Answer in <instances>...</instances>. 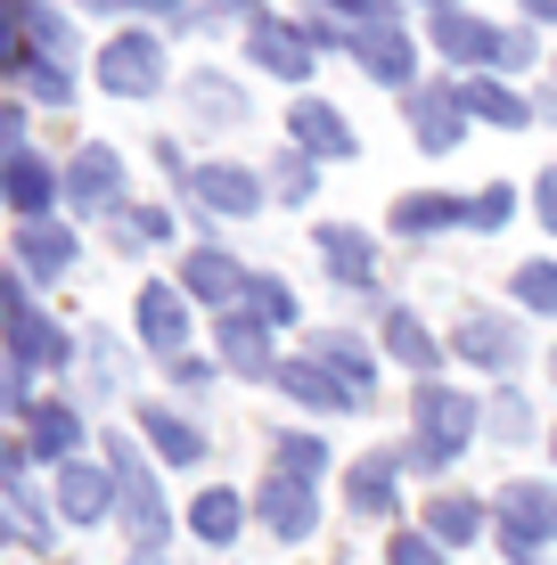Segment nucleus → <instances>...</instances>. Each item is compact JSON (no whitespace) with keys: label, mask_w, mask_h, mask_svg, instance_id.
Instances as JSON below:
<instances>
[{"label":"nucleus","mask_w":557,"mask_h":565,"mask_svg":"<svg viewBox=\"0 0 557 565\" xmlns=\"http://www.w3.org/2000/svg\"><path fill=\"white\" fill-rule=\"evenodd\" d=\"M410 418L427 426V435H418L401 459H410V467H443V459L459 451V443L475 435V418H484V411H475L468 394H451V385H435V377H427V385L410 394Z\"/></svg>","instance_id":"obj_1"},{"label":"nucleus","mask_w":557,"mask_h":565,"mask_svg":"<svg viewBox=\"0 0 557 565\" xmlns=\"http://www.w3.org/2000/svg\"><path fill=\"white\" fill-rule=\"evenodd\" d=\"M492 524H501L508 565H542V550L557 541V492H549V483H508L501 509H492Z\"/></svg>","instance_id":"obj_2"},{"label":"nucleus","mask_w":557,"mask_h":565,"mask_svg":"<svg viewBox=\"0 0 557 565\" xmlns=\"http://www.w3.org/2000/svg\"><path fill=\"white\" fill-rule=\"evenodd\" d=\"M107 467H115V483H124L131 541H140V550H157V541H164V500H157V476H148V459L131 451V435H115V443H107Z\"/></svg>","instance_id":"obj_3"},{"label":"nucleus","mask_w":557,"mask_h":565,"mask_svg":"<svg viewBox=\"0 0 557 565\" xmlns=\"http://www.w3.org/2000/svg\"><path fill=\"white\" fill-rule=\"evenodd\" d=\"M99 83H107V99H148V90L164 83L157 33H115L107 57H99Z\"/></svg>","instance_id":"obj_4"},{"label":"nucleus","mask_w":557,"mask_h":565,"mask_svg":"<svg viewBox=\"0 0 557 565\" xmlns=\"http://www.w3.org/2000/svg\"><path fill=\"white\" fill-rule=\"evenodd\" d=\"M451 344H459V361H475V369H516L525 361V337H516L508 320H492V311H459Z\"/></svg>","instance_id":"obj_5"},{"label":"nucleus","mask_w":557,"mask_h":565,"mask_svg":"<svg viewBox=\"0 0 557 565\" xmlns=\"http://www.w3.org/2000/svg\"><path fill=\"white\" fill-rule=\"evenodd\" d=\"M279 385L303 402V411H361V402H369L353 377H336L329 361H279Z\"/></svg>","instance_id":"obj_6"},{"label":"nucleus","mask_w":557,"mask_h":565,"mask_svg":"<svg viewBox=\"0 0 557 565\" xmlns=\"http://www.w3.org/2000/svg\"><path fill=\"white\" fill-rule=\"evenodd\" d=\"M246 57H255L263 74H279V83H303V74H312V42H303V25H279V17H263V25L246 33Z\"/></svg>","instance_id":"obj_7"},{"label":"nucleus","mask_w":557,"mask_h":565,"mask_svg":"<svg viewBox=\"0 0 557 565\" xmlns=\"http://www.w3.org/2000/svg\"><path fill=\"white\" fill-rule=\"evenodd\" d=\"M263 524H271L279 541H303V533L320 524L312 483H303V476H271V483H263Z\"/></svg>","instance_id":"obj_8"},{"label":"nucleus","mask_w":557,"mask_h":565,"mask_svg":"<svg viewBox=\"0 0 557 565\" xmlns=\"http://www.w3.org/2000/svg\"><path fill=\"white\" fill-rule=\"evenodd\" d=\"M501 42H508V33H492L484 17H459V9L435 17V50H443L451 66H484V57L501 66Z\"/></svg>","instance_id":"obj_9"},{"label":"nucleus","mask_w":557,"mask_h":565,"mask_svg":"<svg viewBox=\"0 0 557 565\" xmlns=\"http://www.w3.org/2000/svg\"><path fill=\"white\" fill-rule=\"evenodd\" d=\"M115 492H124V483L115 476H99V467H57V509H66V524H99L107 509H115Z\"/></svg>","instance_id":"obj_10"},{"label":"nucleus","mask_w":557,"mask_h":565,"mask_svg":"<svg viewBox=\"0 0 557 565\" xmlns=\"http://www.w3.org/2000/svg\"><path fill=\"white\" fill-rule=\"evenodd\" d=\"M410 124H418V148H451L468 131V99L459 90H410Z\"/></svg>","instance_id":"obj_11"},{"label":"nucleus","mask_w":557,"mask_h":565,"mask_svg":"<svg viewBox=\"0 0 557 565\" xmlns=\"http://www.w3.org/2000/svg\"><path fill=\"white\" fill-rule=\"evenodd\" d=\"M189 189H197L205 205H222V213H255L263 205V181L255 172H238V164H197V172H181Z\"/></svg>","instance_id":"obj_12"},{"label":"nucleus","mask_w":557,"mask_h":565,"mask_svg":"<svg viewBox=\"0 0 557 565\" xmlns=\"http://www.w3.org/2000/svg\"><path fill=\"white\" fill-rule=\"evenodd\" d=\"M394 483H401V459L394 451H369V459H353V476H344V500H353L361 516H386L394 509Z\"/></svg>","instance_id":"obj_13"},{"label":"nucleus","mask_w":557,"mask_h":565,"mask_svg":"<svg viewBox=\"0 0 557 565\" xmlns=\"http://www.w3.org/2000/svg\"><path fill=\"white\" fill-rule=\"evenodd\" d=\"M344 50H353L377 83H410V42H401V25H353Z\"/></svg>","instance_id":"obj_14"},{"label":"nucleus","mask_w":557,"mask_h":565,"mask_svg":"<svg viewBox=\"0 0 557 565\" xmlns=\"http://www.w3.org/2000/svg\"><path fill=\"white\" fill-rule=\"evenodd\" d=\"M25 426H33L25 451L33 459H57V467H66V451L83 443V411H74V402H42V411H25Z\"/></svg>","instance_id":"obj_15"},{"label":"nucleus","mask_w":557,"mask_h":565,"mask_svg":"<svg viewBox=\"0 0 557 565\" xmlns=\"http://www.w3.org/2000/svg\"><path fill=\"white\" fill-rule=\"evenodd\" d=\"M222 361H229V369H246V377H279V361H271V337H263V320H238V311L222 320Z\"/></svg>","instance_id":"obj_16"},{"label":"nucleus","mask_w":557,"mask_h":565,"mask_svg":"<svg viewBox=\"0 0 557 565\" xmlns=\"http://www.w3.org/2000/svg\"><path fill=\"white\" fill-rule=\"evenodd\" d=\"M57 189H66V172H50L42 156H25V148L9 156V205L25 213V222H33V213H42V205L57 198Z\"/></svg>","instance_id":"obj_17"},{"label":"nucleus","mask_w":557,"mask_h":565,"mask_svg":"<svg viewBox=\"0 0 557 565\" xmlns=\"http://www.w3.org/2000/svg\"><path fill=\"white\" fill-rule=\"evenodd\" d=\"M140 337L157 344V353H181V337H189V311L172 287H140Z\"/></svg>","instance_id":"obj_18"},{"label":"nucleus","mask_w":557,"mask_h":565,"mask_svg":"<svg viewBox=\"0 0 557 565\" xmlns=\"http://www.w3.org/2000/svg\"><path fill=\"white\" fill-rule=\"evenodd\" d=\"M320 263H329L344 287H369V279H377V255H369V238H361V230H320Z\"/></svg>","instance_id":"obj_19"},{"label":"nucleus","mask_w":557,"mask_h":565,"mask_svg":"<svg viewBox=\"0 0 557 565\" xmlns=\"http://www.w3.org/2000/svg\"><path fill=\"white\" fill-rule=\"evenodd\" d=\"M189 296L197 303H229V296H255V279H246L229 255H189Z\"/></svg>","instance_id":"obj_20"},{"label":"nucleus","mask_w":557,"mask_h":565,"mask_svg":"<svg viewBox=\"0 0 557 565\" xmlns=\"http://www.w3.org/2000/svg\"><path fill=\"white\" fill-rule=\"evenodd\" d=\"M140 426H148V443H157L172 467H197V459H205V435H197L181 411H140Z\"/></svg>","instance_id":"obj_21"},{"label":"nucleus","mask_w":557,"mask_h":565,"mask_svg":"<svg viewBox=\"0 0 557 565\" xmlns=\"http://www.w3.org/2000/svg\"><path fill=\"white\" fill-rule=\"evenodd\" d=\"M115 181H124V164H115L107 148H83V156H74V172H66V198L74 205H107Z\"/></svg>","instance_id":"obj_22"},{"label":"nucleus","mask_w":557,"mask_h":565,"mask_svg":"<svg viewBox=\"0 0 557 565\" xmlns=\"http://www.w3.org/2000/svg\"><path fill=\"white\" fill-rule=\"evenodd\" d=\"M17 263L42 270V279H57V270L74 263V238H66V230H50V222H25V230H17Z\"/></svg>","instance_id":"obj_23"},{"label":"nucleus","mask_w":557,"mask_h":565,"mask_svg":"<svg viewBox=\"0 0 557 565\" xmlns=\"http://www.w3.org/2000/svg\"><path fill=\"white\" fill-rule=\"evenodd\" d=\"M427 533H435V541H459V550H468V541L484 533V500H468V492H443V500L427 509Z\"/></svg>","instance_id":"obj_24"},{"label":"nucleus","mask_w":557,"mask_h":565,"mask_svg":"<svg viewBox=\"0 0 557 565\" xmlns=\"http://www.w3.org/2000/svg\"><path fill=\"white\" fill-rule=\"evenodd\" d=\"M296 140H303V148H329V156H353V124H344L336 107L303 99V107H296Z\"/></svg>","instance_id":"obj_25"},{"label":"nucleus","mask_w":557,"mask_h":565,"mask_svg":"<svg viewBox=\"0 0 557 565\" xmlns=\"http://www.w3.org/2000/svg\"><path fill=\"white\" fill-rule=\"evenodd\" d=\"M459 222H468L459 198H401L394 205V230H410V238H435V230H459Z\"/></svg>","instance_id":"obj_26"},{"label":"nucleus","mask_w":557,"mask_h":565,"mask_svg":"<svg viewBox=\"0 0 557 565\" xmlns=\"http://www.w3.org/2000/svg\"><path fill=\"white\" fill-rule=\"evenodd\" d=\"M386 353H394V361H410V369H427V377H435V337L410 320V311H386Z\"/></svg>","instance_id":"obj_27"},{"label":"nucleus","mask_w":557,"mask_h":565,"mask_svg":"<svg viewBox=\"0 0 557 565\" xmlns=\"http://www.w3.org/2000/svg\"><path fill=\"white\" fill-rule=\"evenodd\" d=\"M189 524H197L205 541H238L246 509H238V492H197V509H189Z\"/></svg>","instance_id":"obj_28"},{"label":"nucleus","mask_w":557,"mask_h":565,"mask_svg":"<svg viewBox=\"0 0 557 565\" xmlns=\"http://www.w3.org/2000/svg\"><path fill=\"white\" fill-rule=\"evenodd\" d=\"M312 361H329L336 377H353L361 394H369V344H361V337H344V328H336V337H320V344H312Z\"/></svg>","instance_id":"obj_29"},{"label":"nucleus","mask_w":557,"mask_h":565,"mask_svg":"<svg viewBox=\"0 0 557 565\" xmlns=\"http://www.w3.org/2000/svg\"><path fill=\"white\" fill-rule=\"evenodd\" d=\"M459 99H468V115H484V124H525V99H516V90H501V83H468L459 90Z\"/></svg>","instance_id":"obj_30"},{"label":"nucleus","mask_w":557,"mask_h":565,"mask_svg":"<svg viewBox=\"0 0 557 565\" xmlns=\"http://www.w3.org/2000/svg\"><path fill=\"white\" fill-rule=\"evenodd\" d=\"M115 238H124V246H164L172 222H164V205H124V213H115Z\"/></svg>","instance_id":"obj_31"},{"label":"nucleus","mask_w":557,"mask_h":565,"mask_svg":"<svg viewBox=\"0 0 557 565\" xmlns=\"http://www.w3.org/2000/svg\"><path fill=\"white\" fill-rule=\"evenodd\" d=\"M320 467H329V443H320V435H279V476H303V483H312Z\"/></svg>","instance_id":"obj_32"},{"label":"nucleus","mask_w":557,"mask_h":565,"mask_svg":"<svg viewBox=\"0 0 557 565\" xmlns=\"http://www.w3.org/2000/svg\"><path fill=\"white\" fill-rule=\"evenodd\" d=\"M516 296H525V311L557 320V263H525V270H516Z\"/></svg>","instance_id":"obj_33"},{"label":"nucleus","mask_w":557,"mask_h":565,"mask_svg":"<svg viewBox=\"0 0 557 565\" xmlns=\"http://www.w3.org/2000/svg\"><path fill=\"white\" fill-rule=\"evenodd\" d=\"M255 320H271V328L296 320V296H287V279H255Z\"/></svg>","instance_id":"obj_34"},{"label":"nucleus","mask_w":557,"mask_h":565,"mask_svg":"<svg viewBox=\"0 0 557 565\" xmlns=\"http://www.w3.org/2000/svg\"><path fill=\"white\" fill-rule=\"evenodd\" d=\"M386 565H443V541H435V533H394Z\"/></svg>","instance_id":"obj_35"},{"label":"nucleus","mask_w":557,"mask_h":565,"mask_svg":"<svg viewBox=\"0 0 557 565\" xmlns=\"http://www.w3.org/2000/svg\"><path fill=\"white\" fill-rule=\"evenodd\" d=\"M508 213H516V198H508V189H484V198L468 205V222H475V230H501Z\"/></svg>","instance_id":"obj_36"},{"label":"nucleus","mask_w":557,"mask_h":565,"mask_svg":"<svg viewBox=\"0 0 557 565\" xmlns=\"http://www.w3.org/2000/svg\"><path fill=\"white\" fill-rule=\"evenodd\" d=\"M279 198H287V205L312 198V164H303V156H279Z\"/></svg>","instance_id":"obj_37"},{"label":"nucleus","mask_w":557,"mask_h":565,"mask_svg":"<svg viewBox=\"0 0 557 565\" xmlns=\"http://www.w3.org/2000/svg\"><path fill=\"white\" fill-rule=\"evenodd\" d=\"M525 402H516V394H501V402H492V435H525Z\"/></svg>","instance_id":"obj_38"},{"label":"nucleus","mask_w":557,"mask_h":565,"mask_svg":"<svg viewBox=\"0 0 557 565\" xmlns=\"http://www.w3.org/2000/svg\"><path fill=\"white\" fill-rule=\"evenodd\" d=\"M533 205H542V222L557 230V172H542V181H533Z\"/></svg>","instance_id":"obj_39"},{"label":"nucleus","mask_w":557,"mask_h":565,"mask_svg":"<svg viewBox=\"0 0 557 565\" xmlns=\"http://www.w3.org/2000/svg\"><path fill=\"white\" fill-rule=\"evenodd\" d=\"M115 9H148V17H181V0H115Z\"/></svg>","instance_id":"obj_40"},{"label":"nucleus","mask_w":557,"mask_h":565,"mask_svg":"<svg viewBox=\"0 0 557 565\" xmlns=\"http://www.w3.org/2000/svg\"><path fill=\"white\" fill-rule=\"evenodd\" d=\"M525 9H533V17H557V0H525Z\"/></svg>","instance_id":"obj_41"},{"label":"nucleus","mask_w":557,"mask_h":565,"mask_svg":"<svg viewBox=\"0 0 557 565\" xmlns=\"http://www.w3.org/2000/svg\"><path fill=\"white\" fill-rule=\"evenodd\" d=\"M427 9H435V17H443V9H451V0H427Z\"/></svg>","instance_id":"obj_42"},{"label":"nucleus","mask_w":557,"mask_h":565,"mask_svg":"<svg viewBox=\"0 0 557 565\" xmlns=\"http://www.w3.org/2000/svg\"><path fill=\"white\" fill-rule=\"evenodd\" d=\"M131 565H157V557H148V550H140V557H131Z\"/></svg>","instance_id":"obj_43"},{"label":"nucleus","mask_w":557,"mask_h":565,"mask_svg":"<svg viewBox=\"0 0 557 565\" xmlns=\"http://www.w3.org/2000/svg\"><path fill=\"white\" fill-rule=\"evenodd\" d=\"M549 443H557V435H549Z\"/></svg>","instance_id":"obj_44"}]
</instances>
